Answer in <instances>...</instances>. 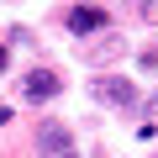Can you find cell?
Returning <instances> with one entry per match:
<instances>
[{"label":"cell","instance_id":"5b68a950","mask_svg":"<svg viewBox=\"0 0 158 158\" xmlns=\"http://www.w3.org/2000/svg\"><path fill=\"white\" fill-rule=\"evenodd\" d=\"M58 90H63V79H58L53 69H32V74H27V100H53Z\"/></svg>","mask_w":158,"mask_h":158},{"label":"cell","instance_id":"277c9868","mask_svg":"<svg viewBox=\"0 0 158 158\" xmlns=\"http://www.w3.org/2000/svg\"><path fill=\"white\" fill-rule=\"evenodd\" d=\"M37 148H42L48 158H69V127L42 121V127H37Z\"/></svg>","mask_w":158,"mask_h":158},{"label":"cell","instance_id":"6da1fadb","mask_svg":"<svg viewBox=\"0 0 158 158\" xmlns=\"http://www.w3.org/2000/svg\"><path fill=\"white\" fill-rule=\"evenodd\" d=\"M90 95L106 100V106H116V111H137V85L121 79V74H100L95 85H90Z\"/></svg>","mask_w":158,"mask_h":158},{"label":"cell","instance_id":"52a82bcc","mask_svg":"<svg viewBox=\"0 0 158 158\" xmlns=\"http://www.w3.org/2000/svg\"><path fill=\"white\" fill-rule=\"evenodd\" d=\"M142 21H158V0H153V6H142Z\"/></svg>","mask_w":158,"mask_h":158},{"label":"cell","instance_id":"ba28073f","mask_svg":"<svg viewBox=\"0 0 158 158\" xmlns=\"http://www.w3.org/2000/svg\"><path fill=\"white\" fill-rule=\"evenodd\" d=\"M6 58H11V53H6V48H0V69H6Z\"/></svg>","mask_w":158,"mask_h":158},{"label":"cell","instance_id":"3957f363","mask_svg":"<svg viewBox=\"0 0 158 158\" xmlns=\"http://www.w3.org/2000/svg\"><path fill=\"white\" fill-rule=\"evenodd\" d=\"M121 53H127V37H116V32H100V42H85V63H111Z\"/></svg>","mask_w":158,"mask_h":158},{"label":"cell","instance_id":"7a4b0ae2","mask_svg":"<svg viewBox=\"0 0 158 158\" xmlns=\"http://www.w3.org/2000/svg\"><path fill=\"white\" fill-rule=\"evenodd\" d=\"M69 32H79V37L106 32V11H100V6H74V11H69Z\"/></svg>","mask_w":158,"mask_h":158},{"label":"cell","instance_id":"9c48e42d","mask_svg":"<svg viewBox=\"0 0 158 158\" xmlns=\"http://www.w3.org/2000/svg\"><path fill=\"white\" fill-rule=\"evenodd\" d=\"M69 158H74V153H69Z\"/></svg>","mask_w":158,"mask_h":158},{"label":"cell","instance_id":"8992f818","mask_svg":"<svg viewBox=\"0 0 158 158\" xmlns=\"http://www.w3.org/2000/svg\"><path fill=\"white\" fill-rule=\"evenodd\" d=\"M142 111H148V127H142V132H158V95H148V106H142Z\"/></svg>","mask_w":158,"mask_h":158}]
</instances>
